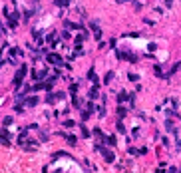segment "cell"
<instances>
[{
  "mask_svg": "<svg viewBox=\"0 0 181 173\" xmlns=\"http://www.w3.org/2000/svg\"><path fill=\"white\" fill-rule=\"evenodd\" d=\"M26 72H28V68H26V66H22V68L18 70V74L14 76V88H20V86H22V80H24Z\"/></svg>",
  "mask_w": 181,
  "mask_h": 173,
  "instance_id": "cell-1",
  "label": "cell"
},
{
  "mask_svg": "<svg viewBox=\"0 0 181 173\" xmlns=\"http://www.w3.org/2000/svg\"><path fill=\"white\" fill-rule=\"evenodd\" d=\"M96 149H98V151H102V153H104V157H106V161H108V163H112V161H114V159H116V157H114V153H112V151H108V149H104V147H102V145H100V143H98V145H96Z\"/></svg>",
  "mask_w": 181,
  "mask_h": 173,
  "instance_id": "cell-2",
  "label": "cell"
},
{
  "mask_svg": "<svg viewBox=\"0 0 181 173\" xmlns=\"http://www.w3.org/2000/svg\"><path fill=\"white\" fill-rule=\"evenodd\" d=\"M46 60H48L50 64H58V66L62 64V58H60L58 54H48V56H46Z\"/></svg>",
  "mask_w": 181,
  "mask_h": 173,
  "instance_id": "cell-3",
  "label": "cell"
},
{
  "mask_svg": "<svg viewBox=\"0 0 181 173\" xmlns=\"http://www.w3.org/2000/svg\"><path fill=\"white\" fill-rule=\"evenodd\" d=\"M18 18H20V14H18V12H14L12 16H8V24H10V28H16V24H18Z\"/></svg>",
  "mask_w": 181,
  "mask_h": 173,
  "instance_id": "cell-4",
  "label": "cell"
},
{
  "mask_svg": "<svg viewBox=\"0 0 181 173\" xmlns=\"http://www.w3.org/2000/svg\"><path fill=\"white\" fill-rule=\"evenodd\" d=\"M62 98H64V94H62V92H60V94H48L46 102H48V104H54L56 100H62Z\"/></svg>",
  "mask_w": 181,
  "mask_h": 173,
  "instance_id": "cell-5",
  "label": "cell"
},
{
  "mask_svg": "<svg viewBox=\"0 0 181 173\" xmlns=\"http://www.w3.org/2000/svg\"><path fill=\"white\" fill-rule=\"evenodd\" d=\"M90 26H92V30H94V38H96V40H100V38H102V30L98 28V24H96V22H92Z\"/></svg>",
  "mask_w": 181,
  "mask_h": 173,
  "instance_id": "cell-6",
  "label": "cell"
},
{
  "mask_svg": "<svg viewBox=\"0 0 181 173\" xmlns=\"http://www.w3.org/2000/svg\"><path fill=\"white\" fill-rule=\"evenodd\" d=\"M46 74H48V70H42V72H36V74H32V76H34V80H44Z\"/></svg>",
  "mask_w": 181,
  "mask_h": 173,
  "instance_id": "cell-7",
  "label": "cell"
},
{
  "mask_svg": "<svg viewBox=\"0 0 181 173\" xmlns=\"http://www.w3.org/2000/svg\"><path fill=\"white\" fill-rule=\"evenodd\" d=\"M128 100H130V96H128L126 92H122V94L118 96V102H120V104H124V102H128Z\"/></svg>",
  "mask_w": 181,
  "mask_h": 173,
  "instance_id": "cell-8",
  "label": "cell"
},
{
  "mask_svg": "<svg viewBox=\"0 0 181 173\" xmlns=\"http://www.w3.org/2000/svg\"><path fill=\"white\" fill-rule=\"evenodd\" d=\"M36 104H38V98H28V100H26V106H28V108H32V106H36Z\"/></svg>",
  "mask_w": 181,
  "mask_h": 173,
  "instance_id": "cell-9",
  "label": "cell"
},
{
  "mask_svg": "<svg viewBox=\"0 0 181 173\" xmlns=\"http://www.w3.org/2000/svg\"><path fill=\"white\" fill-rule=\"evenodd\" d=\"M96 98H98V86H94L90 90V100H96Z\"/></svg>",
  "mask_w": 181,
  "mask_h": 173,
  "instance_id": "cell-10",
  "label": "cell"
},
{
  "mask_svg": "<svg viewBox=\"0 0 181 173\" xmlns=\"http://www.w3.org/2000/svg\"><path fill=\"white\" fill-rule=\"evenodd\" d=\"M88 78H90L94 84H98V78H96V72H94V70H90V72H88Z\"/></svg>",
  "mask_w": 181,
  "mask_h": 173,
  "instance_id": "cell-11",
  "label": "cell"
},
{
  "mask_svg": "<svg viewBox=\"0 0 181 173\" xmlns=\"http://www.w3.org/2000/svg\"><path fill=\"white\" fill-rule=\"evenodd\" d=\"M54 4H56V6H68L70 0H54Z\"/></svg>",
  "mask_w": 181,
  "mask_h": 173,
  "instance_id": "cell-12",
  "label": "cell"
},
{
  "mask_svg": "<svg viewBox=\"0 0 181 173\" xmlns=\"http://www.w3.org/2000/svg\"><path fill=\"white\" fill-rule=\"evenodd\" d=\"M112 78H114V72H108V74H106V78H104V82H106V84H108V82H110V80H112Z\"/></svg>",
  "mask_w": 181,
  "mask_h": 173,
  "instance_id": "cell-13",
  "label": "cell"
},
{
  "mask_svg": "<svg viewBox=\"0 0 181 173\" xmlns=\"http://www.w3.org/2000/svg\"><path fill=\"white\" fill-rule=\"evenodd\" d=\"M126 114H128L126 108H120V110H118V116H120V118H126Z\"/></svg>",
  "mask_w": 181,
  "mask_h": 173,
  "instance_id": "cell-14",
  "label": "cell"
},
{
  "mask_svg": "<svg viewBox=\"0 0 181 173\" xmlns=\"http://www.w3.org/2000/svg\"><path fill=\"white\" fill-rule=\"evenodd\" d=\"M98 114H100V118H104V116H106V110H104V106H100V108H98Z\"/></svg>",
  "mask_w": 181,
  "mask_h": 173,
  "instance_id": "cell-15",
  "label": "cell"
},
{
  "mask_svg": "<svg viewBox=\"0 0 181 173\" xmlns=\"http://www.w3.org/2000/svg\"><path fill=\"white\" fill-rule=\"evenodd\" d=\"M64 126H66V128H74V122H72V120H68V122H64Z\"/></svg>",
  "mask_w": 181,
  "mask_h": 173,
  "instance_id": "cell-16",
  "label": "cell"
},
{
  "mask_svg": "<svg viewBox=\"0 0 181 173\" xmlns=\"http://www.w3.org/2000/svg\"><path fill=\"white\" fill-rule=\"evenodd\" d=\"M66 139H68L70 143H76V137H74V135H66Z\"/></svg>",
  "mask_w": 181,
  "mask_h": 173,
  "instance_id": "cell-17",
  "label": "cell"
},
{
  "mask_svg": "<svg viewBox=\"0 0 181 173\" xmlns=\"http://www.w3.org/2000/svg\"><path fill=\"white\" fill-rule=\"evenodd\" d=\"M82 135H84V137H88V135H90V131L86 130V128H84V126H82Z\"/></svg>",
  "mask_w": 181,
  "mask_h": 173,
  "instance_id": "cell-18",
  "label": "cell"
},
{
  "mask_svg": "<svg viewBox=\"0 0 181 173\" xmlns=\"http://www.w3.org/2000/svg\"><path fill=\"white\" fill-rule=\"evenodd\" d=\"M116 2H130V0H116Z\"/></svg>",
  "mask_w": 181,
  "mask_h": 173,
  "instance_id": "cell-19",
  "label": "cell"
}]
</instances>
